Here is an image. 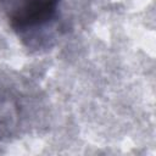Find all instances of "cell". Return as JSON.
I'll use <instances>...</instances> for the list:
<instances>
[{
	"label": "cell",
	"instance_id": "2",
	"mask_svg": "<svg viewBox=\"0 0 156 156\" xmlns=\"http://www.w3.org/2000/svg\"><path fill=\"white\" fill-rule=\"evenodd\" d=\"M20 119L18 105L11 98L0 94V140L11 136L17 127Z\"/></svg>",
	"mask_w": 156,
	"mask_h": 156
},
{
	"label": "cell",
	"instance_id": "1",
	"mask_svg": "<svg viewBox=\"0 0 156 156\" xmlns=\"http://www.w3.org/2000/svg\"><path fill=\"white\" fill-rule=\"evenodd\" d=\"M60 0H0V10L10 26L20 32L44 27L57 13Z\"/></svg>",
	"mask_w": 156,
	"mask_h": 156
}]
</instances>
